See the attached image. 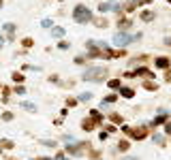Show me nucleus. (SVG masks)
Masks as SVG:
<instances>
[{
    "label": "nucleus",
    "mask_w": 171,
    "mask_h": 160,
    "mask_svg": "<svg viewBox=\"0 0 171 160\" xmlns=\"http://www.w3.org/2000/svg\"><path fill=\"white\" fill-rule=\"evenodd\" d=\"M165 132H167V135H171V122H167V124H165Z\"/></svg>",
    "instance_id": "27"
},
{
    "label": "nucleus",
    "mask_w": 171,
    "mask_h": 160,
    "mask_svg": "<svg viewBox=\"0 0 171 160\" xmlns=\"http://www.w3.org/2000/svg\"><path fill=\"white\" fill-rule=\"evenodd\" d=\"M82 126H84L86 130H92V126H94V120H92V118H90V120H84V124H82Z\"/></svg>",
    "instance_id": "15"
},
{
    "label": "nucleus",
    "mask_w": 171,
    "mask_h": 160,
    "mask_svg": "<svg viewBox=\"0 0 171 160\" xmlns=\"http://www.w3.org/2000/svg\"><path fill=\"white\" fill-rule=\"evenodd\" d=\"M2 120L11 122V120H13V113H2Z\"/></svg>",
    "instance_id": "24"
},
{
    "label": "nucleus",
    "mask_w": 171,
    "mask_h": 160,
    "mask_svg": "<svg viewBox=\"0 0 171 160\" xmlns=\"http://www.w3.org/2000/svg\"><path fill=\"white\" fill-rule=\"evenodd\" d=\"M143 88H145V90H156V85H154L152 81H145V85H143Z\"/></svg>",
    "instance_id": "22"
},
{
    "label": "nucleus",
    "mask_w": 171,
    "mask_h": 160,
    "mask_svg": "<svg viewBox=\"0 0 171 160\" xmlns=\"http://www.w3.org/2000/svg\"><path fill=\"white\" fill-rule=\"evenodd\" d=\"M122 160H137V158H133V156H126V158H122Z\"/></svg>",
    "instance_id": "30"
},
{
    "label": "nucleus",
    "mask_w": 171,
    "mask_h": 160,
    "mask_svg": "<svg viewBox=\"0 0 171 160\" xmlns=\"http://www.w3.org/2000/svg\"><path fill=\"white\" fill-rule=\"evenodd\" d=\"M90 98H92V94H90V92H84V94H79V98H77V100H82V103H88Z\"/></svg>",
    "instance_id": "12"
},
{
    "label": "nucleus",
    "mask_w": 171,
    "mask_h": 160,
    "mask_svg": "<svg viewBox=\"0 0 171 160\" xmlns=\"http://www.w3.org/2000/svg\"><path fill=\"white\" fill-rule=\"evenodd\" d=\"M24 47H32V39H24Z\"/></svg>",
    "instance_id": "26"
},
{
    "label": "nucleus",
    "mask_w": 171,
    "mask_h": 160,
    "mask_svg": "<svg viewBox=\"0 0 171 160\" xmlns=\"http://www.w3.org/2000/svg\"><path fill=\"white\" fill-rule=\"evenodd\" d=\"M118 147H120V152H126V150H128V141H120Z\"/></svg>",
    "instance_id": "20"
},
{
    "label": "nucleus",
    "mask_w": 171,
    "mask_h": 160,
    "mask_svg": "<svg viewBox=\"0 0 171 160\" xmlns=\"http://www.w3.org/2000/svg\"><path fill=\"white\" fill-rule=\"evenodd\" d=\"M39 160H51V158H39Z\"/></svg>",
    "instance_id": "33"
},
{
    "label": "nucleus",
    "mask_w": 171,
    "mask_h": 160,
    "mask_svg": "<svg viewBox=\"0 0 171 160\" xmlns=\"http://www.w3.org/2000/svg\"><path fill=\"white\" fill-rule=\"evenodd\" d=\"M141 34H137V37H130V34H126V32H118V34H113V43L116 45H120V47H124V45H128L130 41L139 39Z\"/></svg>",
    "instance_id": "3"
},
{
    "label": "nucleus",
    "mask_w": 171,
    "mask_h": 160,
    "mask_svg": "<svg viewBox=\"0 0 171 160\" xmlns=\"http://www.w3.org/2000/svg\"><path fill=\"white\" fill-rule=\"evenodd\" d=\"M92 120H94L96 124H98V122H103V115H101V113H98V111L94 109V111H92Z\"/></svg>",
    "instance_id": "17"
},
{
    "label": "nucleus",
    "mask_w": 171,
    "mask_h": 160,
    "mask_svg": "<svg viewBox=\"0 0 171 160\" xmlns=\"http://www.w3.org/2000/svg\"><path fill=\"white\" fill-rule=\"evenodd\" d=\"M122 6L118 4V2H101V6H98V11L101 13H109V11H120Z\"/></svg>",
    "instance_id": "4"
},
{
    "label": "nucleus",
    "mask_w": 171,
    "mask_h": 160,
    "mask_svg": "<svg viewBox=\"0 0 171 160\" xmlns=\"http://www.w3.org/2000/svg\"><path fill=\"white\" fill-rule=\"evenodd\" d=\"M4 32H6L9 41H13V34H15V24H4Z\"/></svg>",
    "instance_id": "6"
},
{
    "label": "nucleus",
    "mask_w": 171,
    "mask_h": 160,
    "mask_svg": "<svg viewBox=\"0 0 171 160\" xmlns=\"http://www.w3.org/2000/svg\"><path fill=\"white\" fill-rule=\"evenodd\" d=\"M22 107H24V109H28V111H37V105H34V103H28V100H24V103H22Z\"/></svg>",
    "instance_id": "10"
},
{
    "label": "nucleus",
    "mask_w": 171,
    "mask_h": 160,
    "mask_svg": "<svg viewBox=\"0 0 171 160\" xmlns=\"http://www.w3.org/2000/svg\"><path fill=\"white\" fill-rule=\"evenodd\" d=\"M122 130H124V132H130L135 139H143V137H145V130H143V128H139V130H133V128H128V126H122Z\"/></svg>",
    "instance_id": "5"
},
{
    "label": "nucleus",
    "mask_w": 171,
    "mask_h": 160,
    "mask_svg": "<svg viewBox=\"0 0 171 160\" xmlns=\"http://www.w3.org/2000/svg\"><path fill=\"white\" fill-rule=\"evenodd\" d=\"M73 17H75V21H77V24L92 21V11H90V9H86L84 4H77V6L73 9Z\"/></svg>",
    "instance_id": "1"
},
{
    "label": "nucleus",
    "mask_w": 171,
    "mask_h": 160,
    "mask_svg": "<svg viewBox=\"0 0 171 160\" xmlns=\"http://www.w3.org/2000/svg\"><path fill=\"white\" fill-rule=\"evenodd\" d=\"M141 19H143V21H152V19H154V13H152V11H141Z\"/></svg>",
    "instance_id": "8"
},
{
    "label": "nucleus",
    "mask_w": 171,
    "mask_h": 160,
    "mask_svg": "<svg viewBox=\"0 0 171 160\" xmlns=\"http://www.w3.org/2000/svg\"><path fill=\"white\" fill-rule=\"evenodd\" d=\"M120 94H122L124 98H133V96H135V92H133L130 88H120Z\"/></svg>",
    "instance_id": "7"
},
{
    "label": "nucleus",
    "mask_w": 171,
    "mask_h": 160,
    "mask_svg": "<svg viewBox=\"0 0 171 160\" xmlns=\"http://www.w3.org/2000/svg\"><path fill=\"white\" fill-rule=\"evenodd\" d=\"M107 85H109L111 90H118V88H120V79H111L109 83H107Z\"/></svg>",
    "instance_id": "16"
},
{
    "label": "nucleus",
    "mask_w": 171,
    "mask_h": 160,
    "mask_svg": "<svg viewBox=\"0 0 171 160\" xmlns=\"http://www.w3.org/2000/svg\"><path fill=\"white\" fill-rule=\"evenodd\" d=\"M0 150H2V147H0Z\"/></svg>",
    "instance_id": "34"
},
{
    "label": "nucleus",
    "mask_w": 171,
    "mask_h": 160,
    "mask_svg": "<svg viewBox=\"0 0 171 160\" xmlns=\"http://www.w3.org/2000/svg\"><path fill=\"white\" fill-rule=\"evenodd\" d=\"M105 68L103 66H92V68H86V73H84V79L86 81H101L103 77H105Z\"/></svg>",
    "instance_id": "2"
},
{
    "label": "nucleus",
    "mask_w": 171,
    "mask_h": 160,
    "mask_svg": "<svg viewBox=\"0 0 171 160\" xmlns=\"http://www.w3.org/2000/svg\"><path fill=\"white\" fill-rule=\"evenodd\" d=\"M169 2H171V0H169Z\"/></svg>",
    "instance_id": "35"
},
{
    "label": "nucleus",
    "mask_w": 171,
    "mask_h": 160,
    "mask_svg": "<svg viewBox=\"0 0 171 160\" xmlns=\"http://www.w3.org/2000/svg\"><path fill=\"white\" fill-rule=\"evenodd\" d=\"M51 34L54 37H64V28H51Z\"/></svg>",
    "instance_id": "13"
},
{
    "label": "nucleus",
    "mask_w": 171,
    "mask_h": 160,
    "mask_svg": "<svg viewBox=\"0 0 171 160\" xmlns=\"http://www.w3.org/2000/svg\"><path fill=\"white\" fill-rule=\"evenodd\" d=\"M43 145H47V147H54V145H56V141H47V139H45V141H43Z\"/></svg>",
    "instance_id": "25"
},
{
    "label": "nucleus",
    "mask_w": 171,
    "mask_h": 160,
    "mask_svg": "<svg viewBox=\"0 0 171 160\" xmlns=\"http://www.w3.org/2000/svg\"><path fill=\"white\" fill-rule=\"evenodd\" d=\"M156 66H158V68H169V60H167V58H158V60H156Z\"/></svg>",
    "instance_id": "9"
},
{
    "label": "nucleus",
    "mask_w": 171,
    "mask_h": 160,
    "mask_svg": "<svg viewBox=\"0 0 171 160\" xmlns=\"http://www.w3.org/2000/svg\"><path fill=\"white\" fill-rule=\"evenodd\" d=\"M154 141H156V143H161V145H163V141H165V137H163V135H154Z\"/></svg>",
    "instance_id": "23"
},
{
    "label": "nucleus",
    "mask_w": 171,
    "mask_h": 160,
    "mask_svg": "<svg viewBox=\"0 0 171 160\" xmlns=\"http://www.w3.org/2000/svg\"><path fill=\"white\" fill-rule=\"evenodd\" d=\"M0 147H4V150H11V147H13V141H9V139H2V141H0Z\"/></svg>",
    "instance_id": "11"
},
{
    "label": "nucleus",
    "mask_w": 171,
    "mask_h": 160,
    "mask_svg": "<svg viewBox=\"0 0 171 160\" xmlns=\"http://www.w3.org/2000/svg\"><path fill=\"white\" fill-rule=\"evenodd\" d=\"M116 98H118V94H109V96H107V98L103 100V105H111V103H113Z\"/></svg>",
    "instance_id": "14"
},
{
    "label": "nucleus",
    "mask_w": 171,
    "mask_h": 160,
    "mask_svg": "<svg viewBox=\"0 0 171 160\" xmlns=\"http://www.w3.org/2000/svg\"><path fill=\"white\" fill-rule=\"evenodd\" d=\"M41 26H43V28H51L54 24H51V19H43V21H41Z\"/></svg>",
    "instance_id": "21"
},
{
    "label": "nucleus",
    "mask_w": 171,
    "mask_h": 160,
    "mask_svg": "<svg viewBox=\"0 0 171 160\" xmlns=\"http://www.w3.org/2000/svg\"><path fill=\"white\" fill-rule=\"evenodd\" d=\"M165 120H167V115H165V113H161V115H158V118L154 120V126H158V124H163Z\"/></svg>",
    "instance_id": "19"
},
{
    "label": "nucleus",
    "mask_w": 171,
    "mask_h": 160,
    "mask_svg": "<svg viewBox=\"0 0 171 160\" xmlns=\"http://www.w3.org/2000/svg\"><path fill=\"white\" fill-rule=\"evenodd\" d=\"M13 81H15V83H22V81H24V75H22V73H13Z\"/></svg>",
    "instance_id": "18"
},
{
    "label": "nucleus",
    "mask_w": 171,
    "mask_h": 160,
    "mask_svg": "<svg viewBox=\"0 0 171 160\" xmlns=\"http://www.w3.org/2000/svg\"><path fill=\"white\" fill-rule=\"evenodd\" d=\"M56 160H69V158H66L64 154H56Z\"/></svg>",
    "instance_id": "29"
},
{
    "label": "nucleus",
    "mask_w": 171,
    "mask_h": 160,
    "mask_svg": "<svg viewBox=\"0 0 171 160\" xmlns=\"http://www.w3.org/2000/svg\"><path fill=\"white\" fill-rule=\"evenodd\" d=\"M111 120H113V122H122V118H120L118 113H113V115H111Z\"/></svg>",
    "instance_id": "28"
},
{
    "label": "nucleus",
    "mask_w": 171,
    "mask_h": 160,
    "mask_svg": "<svg viewBox=\"0 0 171 160\" xmlns=\"http://www.w3.org/2000/svg\"><path fill=\"white\" fill-rule=\"evenodd\" d=\"M165 43H167V45H171V39H167V41H165Z\"/></svg>",
    "instance_id": "32"
},
{
    "label": "nucleus",
    "mask_w": 171,
    "mask_h": 160,
    "mask_svg": "<svg viewBox=\"0 0 171 160\" xmlns=\"http://www.w3.org/2000/svg\"><path fill=\"white\" fill-rule=\"evenodd\" d=\"M2 43H4V41H2V37H0V49H2Z\"/></svg>",
    "instance_id": "31"
}]
</instances>
